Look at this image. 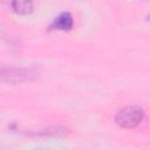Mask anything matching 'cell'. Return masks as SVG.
Instances as JSON below:
<instances>
[{
    "instance_id": "1",
    "label": "cell",
    "mask_w": 150,
    "mask_h": 150,
    "mask_svg": "<svg viewBox=\"0 0 150 150\" xmlns=\"http://www.w3.org/2000/svg\"><path fill=\"white\" fill-rule=\"evenodd\" d=\"M144 118V110L138 105H127L117 111L115 122L124 129H132L141 124Z\"/></svg>"
},
{
    "instance_id": "2",
    "label": "cell",
    "mask_w": 150,
    "mask_h": 150,
    "mask_svg": "<svg viewBox=\"0 0 150 150\" xmlns=\"http://www.w3.org/2000/svg\"><path fill=\"white\" fill-rule=\"evenodd\" d=\"M38 76V71L33 68H18L0 66V81L7 83L29 82Z\"/></svg>"
},
{
    "instance_id": "3",
    "label": "cell",
    "mask_w": 150,
    "mask_h": 150,
    "mask_svg": "<svg viewBox=\"0 0 150 150\" xmlns=\"http://www.w3.org/2000/svg\"><path fill=\"white\" fill-rule=\"evenodd\" d=\"M73 16L69 12H62L60 13L50 23L49 29H56V30H70L73 28Z\"/></svg>"
},
{
    "instance_id": "4",
    "label": "cell",
    "mask_w": 150,
    "mask_h": 150,
    "mask_svg": "<svg viewBox=\"0 0 150 150\" xmlns=\"http://www.w3.org/2000/svg\"><path fill=\"white\" fill-rule=\"evenodd\" d=\"M12 9L18 14H29L33 12V2L32 1H12L11 2Z\"/></svg>"
}]
</instances>
